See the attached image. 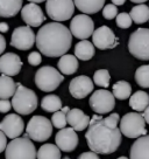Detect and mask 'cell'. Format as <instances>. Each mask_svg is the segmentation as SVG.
I'll use <instances>...</instances> for the list:
<instances>
[{
  "label": "cell",
  "mask_w": 149,
  "mask_h": 159,
  "mask_svg": "<svg viewBox=\"0 0 149 159\" xmlns=\"http://www.w3.org/2000/svg\"><path fill=\"white\" fill-rule=\"evenodd\" d=\"M6 146H7V137H6V134L0 130V153L5 151Z\"/></svg>",
  "instance_id": "ab89813d"
},
{
  "label": "cell",
  "mask_w": 149,
  "mask_h": 159,
  "mask_svg": "<svg viewBox=\"0 0 149 159\" xmlns=\"http://www.w3.org/2000/svg\"><path fill=\"white\" fill-rule=\"evenodd\" d=\"M37 159H61V150L57 145L45 144L36 152Z\"/></svg>",
  "instance_id": "83f0119b"
},
{
  "label": "cell",
  "mask_w": 149,
  "mask_h": 159,
  "mask_svg": "<svg viewBox=\"0 0 149 159\" xmlns=\"http://www.w3.org/2000/svg\"><path fill=\"white\" fill-rule=\"evenodd\" d=\"M109 81H111V75L107 69H99L97 70L93 75V82L98 87L103 88H109Z\"/></svg>",
  "instance_id": "1f68e13d"
},
{
  "label": "cell",
  "mask_w": 149,
  "mask_h": 159,
  "mask_svg": "<svg viewBox=\"0 0 149 159\" xmlns=\"http://www.w3.org/2000/svg\"><path fill=\"white\" fill-rule=\"evenodd\" d=\"M118 159H128V158H126V157H119Z\"/></svg>",
  "instance_id": "7dc6e473"
},
{
  "label": "cell",
  "mask_w": 149,
  "mask_h": 159,
  "mask_svg": "<svg viewBox=\"0 0 149 159\" xmlns=\"http://www.w3.org/2000/svg\"><path fill=\"white\" fill-rule=\"evenodd\" d=\"M25 129L23 119L19 115L10 114L0 122V130L6 134V137L11 139L18 138Z\"/></svg>",
  "instance_id": "5bb4252c"
},
{
  "label": "cell",
  "mask_w": 149,
  "mask_h": 159,
  "mask_svg": "<svg viewBox=\"0 0 149 159\" xmlns=\"http://www.w3.org/2000/svg\"><path fill=\"white\" fill-rule=\"evenodd\" d=\"M90 108L95 112L99 115H104L111 112L115 107V97L113 94L106 89L96 90L90 97Z\"/></svg>",
  "instance_id": "30bf717a"
},
{
  "label": "cell",
  "mask_w": 149,
  "mask_h": 159,
  "mask_svg": "<svg viewBox=\"0 0 149 159\" xmlns=\"http://www.w3.org/2000/svg\"><path fill=\"white\" fill-rule=\"evenodd\" d=\"M56 145L63 152H71L78 145V136L72 128H63L60 129L55 137Z\"/></svg>",
  "instance_id": "2e32d148"
},
{
  "label": "cell",
  "mask_w": 149,
  "mask_h": 159,
  "mask_svg": "<svg viewBox=\"0 0 149 159\" xmlns=\"http://www.w3.org/2000/svg\"><path fill=\"white\" fill-rule=\"evenodd\" d=\"M12 108V102L8 99H0V112L1 114H6Z\"/></svg>",
  "instance_id": "74e56055"
},
{
  "label": "cell",
  "mask_w": 149,
  "mask_h": 159,
  "mask_svg": "<svg viewBox=\"0 0 149 159\" xmlns=\"http://www.w3.org/2000/svg\"><path fill=\"white\" fill-rule=\"evenodd\" d=\"M15 90H16V83L11 76L1 75L0 76V99H8L13 97Z\"/></svg>",
  "instance_id": "484cf974"
},
{
  "label": "cell",
  "mask_w": 149,
  "mask_h": 159,
  "mask_svg": "<svg viewBox=\"0 0 149 159\" xmlns=\"http://www.w3.org/2000/svg\"><path fill=\"white\" fill-rule=\"evenodd\" d=\"M104 119V123L109 128L111 129H114V128H118V123L120 122V116L118 114H111L109 117H106V118H103Z\"/></svg>",
  "instance_id": "d590c367"
},
{
  "label": "cell",
  "mask_w": 149,
  "mask_h": 159,
  "mask_svg": "<svg viewBox=\"0 0 149 159\" xmlns=\"http://www.w3.org/2000/svg\"><path fill=\"white\" fill-rule=\"evenodd\" d=\"M6 159H36V149L28 137L12 139L6 146Z\"/></svg>",
  "instance_id": "277c9868"
},
{
  "label": "cell",
  "mask_w": 149,
  "mask_h": 159,
  "mask_svg": "<svg viewBox=\"0 0 149 159\" xmlns=\"http://www.w3.org/2000/svg\"><path fill=\"white\" fill-rule=\"evenodd\" d=\"M125 1L126 0H112V2L114 4L115 6H120V5H124Z\"/></svg>",
  "instance_id": "ee69618b"
},
{
  "label": "cell",
  "mask_w": 149,
  "mask_h": 159,
  "mask_svg": "<svg viewBox=\"0 0 149 159\" xmlns=\"http://www.w3.org/2000/svg\"><path fill=\"white\" fill-rule=\"evenodd\" d=\"M63 81H64L63 75L50 66L42 67L35 74V84L39 89L45 93L56 90Z\"/></svg>",
  "instance_id": "5b68a950"
},
{
  "label": "cell",
  "mask_w": 149,
  "mask_h": 159,
  "mask_svg": "<svg viewBox=\"0 0 149 159\" xmlns=\"http://www.w3.org/2000/svg\"><path fill=\"white\" fill-rule=\"evenodd\" d=\"M22 7V0H0V16L12 18L19 13Z\"/></svg>",
  "instance_id": "603a6c76"
},
{
  "label": "cell",
  "mask_w": 149,
  "mask_h": 159,
  "mask_svg": "<svg viewBox=\"0 0 149 159\" xmlns=\"http://www.w3.org/2000/svg\"><path fill=\"white\" fill-rule=\"evenodd\" d=\"M132 22H133V20H132V18H130V15L128 13L122 12V13H119L117 15V26L120 27V28L127 30L132 26Z\"/></svg>",
  "instance_id": "836d02e7"
},
{
  "label": "cell",
  "mask_w": 149,
  "mask_h": 159,
  "mask_svg": "<svg viewBox=\"0 0 149 159\" xmlns=\"http://www.w3.org/2000/svg\"><path fill=\"white\" fill-rule=\"evenodd\" d=\"M35 43V34L29 26H21L13 30L11 45L16 49L28 50Z\"/></svg>",
  "instance_id": "4fadbf2b"
},
{
  "label": "cell",
  "mask_w": 149,
  "mask_h": 159,
  "mask_svg": "<svg viewBox=\"0 0 149 159\" xmlns=\"http://www.w3.org/2000/svg\"><path fill=\"white\" fill-rule=\"evenodd\" d=\"M129 15L135 24H138V25L144 24L149 20V6H146L144 4L134 6L130 10Z\"/></svg>",
  "instance_id": "4316f807"
},
{
  "label": "cell",
  "mask_w": 149,
  "mask_h": 159,
  "mask_svg": "<svg viewBox=\"0 0 149 159\" xmlns=\"http://www.w3.org/2000/svg\"><path fill=\"white\" fill-rule=\"evenodd\" d=\"M6 49V40L4 35L0 34V55L2 54Z\"/></svg>",
  "instance_id": "60d3db41"
},
{
  "label": "cell",
  "mask_w": 149,
  "mask_h": 159,
  "mask_svg": "<svg viewBox=\"0 0 149 159\" xmlns=\"http://www.w3.org/2000/svg\"><path fill=\"white\" fill-rule=\"evenodd\" d=\"M129 159H149V134L141 136L133 143Z\"/></svg>",
  "instance_id": "ffe728a7"
},
{
  "label": "cell",
  "mask_w": 149,
  "mask_h": 159,
  "mask_svg": "<svg viewBox=\"0 0 149 159\" xmlns=\"http://www.w3.org/2000/svg\"><path fill=\"white\" fill-rule=\"evenodd\" d=\"M95 55V46L87 40L79 41L74 47V56L82 61H89Z\"/></svg>",
  "instance_id": "cb8c5ba5"
},
{
  "label": "cell",
  "mask_w": 149,
  "mask_h": 159,
  "mask_svg": "<svg viewBox=\"0 0 149 159\" xmlns=\"http://www.w3.org/2000/svg\"><path fill=\"white\" fill-rule=\"evenodd\" d=\"M66 122L74 131H83L89 126L90 117L80 109H69L66 112Z\"/></svg>",
  "instance_id": "d6986e66"
},
{
  "label": "cell",
  "mask_w": 149,
  "mask_h": 159,
  "mask_svg": "<svg viewBox=\"0 0 149 159\" xmlns=\"http://www.w3.org/2000/svg\"><path fill=\"white\" fill-rule=\"evenodd\" d=\"M142 112H143V114H142V116H143L146 123H148V124H149V105L143 110V111H142Z\"/></svg>",
  "instance_id": "b9f144b4"
},
{
  "label": "cell",
  "mask_w": 149,
  "mask_h": 159,
  "mask_svg": "<svg viewBox=\"0 0 149 159\" xmlns=\"http://www.w3.org/2000/svg\"><path fill=\"white\" fill-rule=\"evenodd\" d=\"M95 30V22L87 14H78L70 22V32L72 36L80 40H86Z\"/></svg>",
  "instance_id": "8fae6325"
},
{
  "label": "cell",
  "mask_w": 149,
  "mask_h": 159,
  "mask_svg": "<svg viewBox=\"0 0 149 159\" xmlns=\"http://www.w3.org/2000/svg\"><path fill=\"white\" fill-rule=\"evenodd\" d=\"M135 81L142 88H149V65L141 66L135 71Z\"/></svg>",
  "instance_id": "4dcf8cb0"
},
{
  "label": "cell",
  "mask_w": 149,
  "mask_h": 159,
  "mask_svg": "<svg viewBox=\"0 0 149 159\" xmlns=\"http://www.w3.org/2000/svg\"><path fill=\"white\" fill-rule=\"evenodd\" d=\"M21 18L29 27H39L45 20L41 7L34 2L23 6V8L21 10Z\"/></svg>",
  "instance_id": "e0dca14e"
},
{
  "label": "cell",
  "mask_w": 149,
  "mask_h": 159,
  "mask_svg": "<svg viewBox=\"0 0 149 159\" xmlns=\"http://www.w3.org/2000/svg\"><path fill=\"white\" fill-rule=\"evenodd\" d=\"M87 128L85 138L91 151L98 154H111L119 149L122 140L121 131L118 128H109L101 116H92Z\"/></svg>",
  "instance_id": "7a4b0ae2"
},
{
  "label": "cell",
  "mask_w": 149,
  "mask_h": 159,
  "mask_svg": "<svg viewBox=\"0 0 149 159\" xmlns=\"http://www.w3.org/2000/svg\"><path fill=\"white\" fill-rule=\"evenodd\" d=\"M62 159H70L69 157H64V158H62Z\"/></svg>",
  "instance_id": "c3c4849f"
},
{
  "label": "cell",
  "mask_w": 149,
  "mask_h": 159,
  "mask_svg": "<svg viewBox=\"0 0 149 159\" xmlns=\"http://www.w3.org/2000/svg\"><path fill=\"white\" fill-rule=\"evenodd\" d=\"M130 1H132V2H135V4H143L147 0H130Z\"/></svg>",
  "instance_id": "f6af8a7d"
},
{
  "label": "cell",
  "mask_w": 149,
  "mask_h": 159,
  "mask_svg": "<svg viewBox=\"0 0 149 159\" xmlns=\"http://www.w3.org/2000/svg\"><path fill=\"white\" fill-rule=\"evenodd\" d=\"M118 15V7L114 4H109V5L104 6L103 8V16L107 20L114 19Z\"/></svg>",
  "instance_id": "e575fe53"
},
{
  "label": "cell",
  "mask_w": 149,
  "mask_h": 159,
  "mask_svg": "<svg viewBox=\"0 0 149 159\" xmlns=\"http://www.w3.org/2000/svg\"><path fill=\"white\" fill-rule=\"evenodd\" d=\"M92 42L98 49H113L119 45V40L107 26H101L92 33Z\"/></svg>",
  "instance_id": "7c38bea8"
},
{
  "label": "cell",
  "mask_w": 149,
  "mask_h": 159,
  "mask_svg": "<svg viewBox=\"0 0 149 159\" xmlns=\"http://www.w3.org/2000/svg\"><path fill=\"white\" fill-rule=\"evenodd\" d=\"M42 61V56L39 52H32L29 55H28V62L29 65L32 66H39Z\"/></svg>",
  "instance_id": "8d00e7d4"
},
{
  "label": "cell",
  "mask_w": 149,
  "mask_h": 159,
  "mask_svg": "<svg viewBox=\"0 0 149 159\" xmlns=\"http://www.w3.org/2000/svg\"><path fill=\"white\" fill-rule=\"evenodd\" d=\"M57 67L64 75H72L78 69V60L74 55L64 54L61 56Z\"/></svg>",
  "instance_id": "7402d4cb"
},
{
  "label": "cell",
  "mask_w": 149,
  "mask_h": 159,
  "mask_svg": "<svg viewBox=\"0 0 149 159\" xmlns=\"http://www.w3.org/2000/svg\"><path fill=\"white\" fill-rule=\"evenodd\" d=\"M41 107L47 112H56L62 109V101L57 95H47L42 98Z\"/></svg>",
  "instance_id": "f1b7e54d"
},
{
  "label": "cell",
  "mask_w": 149,
  "mask_h": 159,
  "mask_svg": "<svg viewBox=\"0 0 149 159\" xmlns=\"http://www.w3.org/2000/svg\"><path fill=\"white\" fill-rule=\"evenodd\" d=\"M120 131L128 138H139L147 134L146 120L139 112H128L120 119Z\"/></svg>",
  "instance_id": "52a82bcc"
},
{
  "label": "cell",
  "mask_w": 149,
  "mask_h": 159,
  "mask_svg": "<svg viewBox=\"0 0 149 159\" xmlns=\"http://www.w3.org/2000/svg\"><path fill=\"white\" fill-rule=\"evenodd\" d=\"M7 30H8V25L6 22H1L0 24V32L1 33H6Z\"/></svg>",
  "instance_id": "7bdbcfd3"
},
{
  "label": "cell",
  "mask_w": 149,
  "mask_h": 159,
  "mask_svg": "<svg viewBox=\"0 0 149 159\" xmlns=\"http://www.w3.org/2000/svg\"><path fill=\"white\" fill-rule=\"evenodd\" d=\"M51 124L53 126L57 128V129H63L66 126L68 122H66V114L62 110H58L54 112L53 117H51Z\"/></svg>",
  "instance_id": "d6a6232c"
},
{
  "label": "cell",
  "mask_w": 149,
  "mask_h": 159,
  "mask_svg": "<svg viewBox=\"0 0 149 159\" xmlns=\"http://www.w3.org/2000/svg\"><path fill=\"white\" fill-rule=\"evenodd\" d=\"M47 14L55 21L69 20L74 12V0H45Z\"/></svg>",
  "instance_id": "9c48e42d"
},
{
  "label": "cell",
  "mask_w": 149,
  "mask_h": 159,
  "mask_svg": "<svg viewBox=\"0 0 149 159\" xmlns=\"http://www.w3.org/2000/svg\"><path fill=\"white\" fill-rule=\"evenodd\" d=\"M113 96L118 99H127L132 95V85L127 81H118L115 84H113Z\"/></svg>",
  "instance_id": "f546056e"
},
{
  "label": "cell",
  "mask_w": 149,
  "mask_h": 159,
  "mask_svg": "<svg viewBox=\"0 0 149 159\" xmlns=\"http://www.w3.org/2000/svg\"><path fill=\"white\" fill-rule=\"evenodd\" d=\"M128 50L134 57L142 61L149 60V28H138L128 40Z\"/></svg>",
  "instance_id": "8992f818"
},
{
  "label": "cell",
  "mask_w": 149,
  "mask_h": 159,
  "mask_svg": "<svg viewBox=\"0 0 149 159\" xmlns=\"http://www.w3.org/2000/svg\"><path fill=\"white\" fill-rule=\"evenodd\" d=\"M35 43L41 53L48 57H58L66 54L72 43V34L66 26L50 22L42 26L35 36Z\"/></svg>",
  "instance_id": "6da1fadb"
},
{
  "label": "cell",
  "mask_w": 149,
  "mask_h": 159,
  "mask_svg": "<svg viewBox=\"0 0 149 159\" xmlns=\"http://www.w3.org/2000/svg\"><path fill=\"white\" fill-rule=\"evenodd\" d=\"M21 67H22V61H21L19 55L14 53H6L0 57V73L7 76H15L20 73Z\"/></svg>",
  "instance_id": "ac0fdd59"
},
{
  "label": "cell",
  "mask_w": 149,
  "mask_h": 159,
  "mask_svg": "<svg viewBox=\"0 0 149 159\" xmlns=\"http://www.w3.org/2000/svg\"><path fill=\"white\" fill-rule=\"evenodd\" d=\"M148 21H149V20H148Z\"/></svg>",
  "instance_id": "681fc988"
},
{
  "label": "cell",
  "mask_w": 149,
  "mask_h": 159,
  "mask_svg": "<svg viewBox=\"0 0 149 159\" xmlns=\"http://www.w3.org/2000/svg\"><path fill=\"white\" fill-rule=\"evenodd\" d=\"M93 82L89 76L80 75L71 80L69 84V91L71 96L77 99H83L93 91Z\"/></svg>",
  "instance_id": "9a60e30c"
},
{
  "label": "cell",
  "mask_w": 149,
  "mask_h": 159,
  "mask_svg": "<svg viewBox=\"0 0 149 159\" xmlns=\"http://www.w3.org/2000/svg\"><path fill=\"white\" fill-rule=\"evenodd\" d=\"M12 107L18 114L29 115L37 108V96L32 89L16 83V90L12 97Z\"/></svg>",
  "instance_id": "3957f363"
},
{
  "label": "cell",
  "mask_w": 149,
  "mask_h": 159,
  "mask_svg": "<svg viewBox=\"0 0 149 159\" xmlns=\"http://www.w3.org/2000/svg\"><path fill=\"white\" fill-rule=\"evenodd\" d=\"M53 134V124L43 116H34L26 126V134L35 142H45Z\"/></svg>",
  "instance_id": "ba28073f"
},
{
  "label": "cell",
  "mask_w": 149,
  "mask_h": 159,
  "mask_svg": "<svg viewBox=\"0 0 149 159\" xmlns=\"http://www.w3.org/2000/svg\"><path fill=\"white\" fill-rule=\"evenodd\" d=\"M30 2H34V4H40V2H43L45 0H28Z\"/></svg>",
  "instance_id": "bcb514c9"
},
{
  "label": "cell",
  "mask_w": 149,
  "mask_h": 159,
  "mask_svg": "<svg viewBox=\"0 0 149 159\" xmlns=\"http://www.w3.org/2000/svg\"><path fill=\"white\" fill-rule=\"evenodd\" d=\"M78 159H100L98 157V153H96L93 151H90V152H83L80 154Z\"/></svg>",
  "instance_id": "f35d334b"
},
{
  "label": "cell",
  "mask_w": 149,
  "mask_h": 159,
  "mask_svg": "<svg viewBox=\"0 0 149 159\" xmlns=\"http://www.w3.org/2000/svg\"><path fill=\"white\" fill-rule=\"evenodd\" d=\"M149 105V95L146 91H136L129 97V107L136 112H142Z\"/></svg>",
  "instance_id": "d4e9b609"
},
{
  "label": "cell",
  "mask_w": 149,
  "mask_h": 159,
  "mask_svg": "<svg viewBox=\"0 0 149 159\" xmlns=\"http://www.w3.org/2000/svg\"><path fill=\"white\" fill-rule=\"evenodd\" d=\"M74 7L85 14H95L105 5V0H74Z\"/></svg>",
  "instance_id": "44dd1931"
}]
</instances>
